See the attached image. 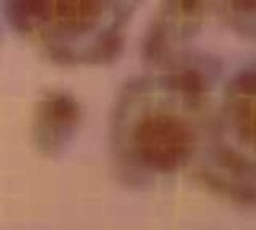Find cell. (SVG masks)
<instances>
[{"instance_id":"52a82bcc","label":"cell","mask_w":256,"mask_h":230,"mask_svg":"<svg viewBox=\"0 0 256 230\" xmlns=\"http://www.w3.org/2000/svg\"><path fill=\"white\" fill-rule=\"evenodd\" d=\"M220 8L228 24L256 38V0H220Z\"/></svg>"},{"instance_id":"277c9868","label":"cell","mask_w":256,"mask_h":230,"mask_svg":"<svg viewBox=\"0 0 256 230\" xmlns=\"http://www.w3.org/2000/svg\"><path fill=\"white\" fill-rule=\"evenodd\" d=\"M210 0H162L156 18L152 20L142 56L148 64H166L174 44L192 38L202 26Z\"/></svg>"},{"instance_id":"5b68a950","label":"cell","mask_w":256,"mask_h":230,"mask_svg":"<svg viewBox=\"0 0 256 230\" xmlns=\"http://www.w3.org/2000/svg\"><path fill=\"white\" fill-rule=\"evenodd\" d=\"M82 122L78 100L62 90H48L36 108L34 144L46 156H58L72 142Z\"/></svg>"},{"instance_id":"8992f818","label":"cell","mask_w":256,"mask_h":230,"mask_svg":"<svg viewBox=\"0 0 256 230\" xmlns=\"http://www.w3.org/2000/svg\"><path fill=\"white\" fill-rule=\"evenodd\" d=\"M226 120L238 140L256 152V66L238 74L226 92Z\"/></svg>"},{"instance_id":"6da1fadb","label":"cell","mask_w":256,"mask_h":230,"mask_svg":"<svg viewBox=\"0 0 256 230\" xmlns=\"http://www.w3.org/2000/svg\"><path fill=\"white\" fill-rule=\"evenodd\" d=\"M162 102L152 76L124 86L114 112L112 152L128 182H152L192 166L204 136L216 132L206 110V94L182 88L166 70L158 76Z\"/></svg>"},{"instance_id":"3957f363","label":"cell","mask_w":256,"mask_h":230,"mask_svg":"<svg viewBox=\"0 0 256 230\" xmlns=\"http://www.w3.org/2000/svg\"><path fill=\"white\" fill-rule=\"evenodd\" d=\"M190 176L218 198L256 208V162L230 148L222 132L204 150L200 164L190 170Z\"/></svg>"},{"instance_id":"7a4b0ae2","label":"cell","mask_w":256,"mask_h":230,"mask_svg":"<svg viewBox=\"0 0 256 230\" xmlns=\"http://www.w3.org/2000/svg\"><path fill=\"white\" fill-rule=\"evenodd\" d=\"M140 0H0L14 34L60 66L114 62Z\"/></svg>"}]
</instances>
